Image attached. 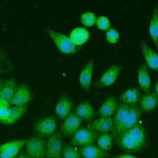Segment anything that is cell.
I'll use <instances>...</instances> for the list:
<instances>
[{
  "label": "cell",
  "instance_id": "1",
  "mask_svg": "<svg viewBox=\"0 0 158 158\" xmlns=\"http://www.w3.org/2000/svg\"><path fill=\"white\" fill-rule=\"evenodd\" d=\"M47 32L59 51L65 54H74L80 48L73 43L69 36L52 29H48Z\"/></svg>",
  "mask_w": 158,
  "mask_h": 158
},
{
  "label": "cell",
  "instance_id": "2",
  "mask_svg": "<svg viewBox=\"0 0 158 158\" xmlns=\"http://www.w3.org/2000/svg\"><path fill=\"white\" fill-rule=\"evenodd\" d=\"M27 154L31 158H43L46 155V141L40 136H33L28 139L25 144Z\"/></svg>",
  "mask_w": 158,
  "mask_h": 158
},
{
  "label": "cell",
  "instance_id": "3",
  "mask_svg": "<svg viewBox=\"0 0 158 158\" xmlns=\"http://www.w3.org/2000/svg\"><path fill=\"white\" fill-rule=\"evenodd\" d=\"M98 134L88 128L80 127L73 135L71 143L75 146H84L93 144Z\"/></svg>",
  "mask_w": 158,
  "mask_h": 158
},
{
  "label": "cell",
  "instance_id": "4",
  "mask_svg": "<svg viewBox=\"0 0 158 158\" xmlns=\"http://www.w3.org/2000/svg\"><path fill=\"white\" fill-rule=\"evenodd\" d=\"M62 135L55 132L49 136L46 141V158H61L62 156Z\"/></svg>",
  "mask_w": 158,
  "mask_h": 158
},
{
  "label": "cell",
  "instance_id": "5",
  "mask_svg": "<svg viewBox=\"0 0 158 158\" xmlns=\"http://www.w3.org/2000/svg\"><path fill=\"white\" fill-rule=\"evenodd\" d=\"M26 142L27 139H17L0 145V158H15Z\"/></svg>",
  "mask_w": 158,
  "mask_h": 158
},
{
  "label": "cell",
  "instance_id": "6",
  "mask_svg": "<svg viewBox=\"0 0 158 158\" xmlns=\"http://www.w3.org/2000/svg\"><path fill=\"white\" fill-rule=\"evenodd\" d=\"M131 106L126 104H118L117 108L114 114L113 130L111 132L114 138H116L120 132V130L128 115Z\"/></svg>",
  "mask_w": 158,
  "mask_h": 158
},
{
  "label": "cell",
  "instance_id": "7",
  "mask_svg": "<svg viewBox=\"0 0 158 158\" xmlns=\"http://www.w3.org/2000/svg\"><path fill=\"white\" fill-rule=\"evenodd\" d=\"M121 70L122 67L120 65H112L105 71L100 78L95 83V85L98 87H106L112 85L117 80Z\"/></svg>",
  "mask_w": 158,
  "mask_h": 158
},
{
  "label": "cell",
  "instance_id": "8",
  "mask_svg": "<svg viewBox=\"0 0 158 158\" xmlns=\"http://www.w3.org/2000/svg\"><path fill=\"white\" fill-rule=\"evenodd\" d=\"M56 127V120L52 116L43 118L35 124V131L39 135L44 136H49L52 135L55 133Z\"/></svg>",
  "mask_w": 158,
  "mask_h": 158
},
{
  "label": "cell",
  "instance_id": "9",
  "mask_svg": "<svg viewBox=\"0 0 158 158\" xmlns=\"http://www.w3.org/2000/svg\"><path fill=\"white\" fill-rule=\"evenodd\" d=\"M114 122L112 117H101L97 119L91 121L88 125L89 129L96 133H107L112 132L113 130Z\"/></svg>",
  "mask_w": 158,
  "mask_h": 158
},
{
  "label": "cell",
  "instance_id": "10",
  "mask_svg": "<svg viewBox=\"0 0 158 158\" xmlns=\"http://www.w3.org/2000/svg\"><path fill=\"white\" fill-rule=\"evenodd\" d=\"M82 120L80 119L75 112L70 113L64 121L60 126V130L65 136L73 135L80 127Z\"/></svg>",
  "mask_w": 158,
  "mask_h": 158
},
{
  "label": "cell",
  "instance_id": "11",
  "mask_svg": "<svg viewBox=\"0 0 158 158\" xmlns=\"http://www.w3.org/2000/svg\"><path fill=\"white\" fill-rule=\"evenodd\" d=\"M31 94L28 86L26 85L19 86L9 104L14 106H25L30 101Z\"/></svg>",
  "mask_w": 158,
  "mask_h": 158
},
{
  "label": "cell",
  "instance_id": "12",
  "mask_svg": "<svg viewBox=\"0 0 158 158\" xmlns=\"http://www.w3.org/2000/svg\"><path fill=\"white\" fill-rule=\"evenodd\" d=\"M141 49L146 64L151 69L158 72V54L144 40L141 42Z\"/></svg>",
  "mask_w": 158,
  "mask_h": 158
},
{
  "label": "cell",
  "instance_id": "13",
  "mask_svg": "<svg viewBox=\"0 0 158 158\" xmlns=\"http://www.w3.org/2000/svg\"><path fill=\"white\" fill-rule=\"evenodd\" d=\"M141 114L142 111L139 107H138L136 106H131L128 115L120 130L118 135L125 131L128 130L133 126H135L138 122H139Z\"/></svg>",
  "mask_w": 158,
  "mask_h": 158
},
{
  "label": "cell",
  "instance_id": "14",
  "mask_svg": "<svg viewBox=\"0 0 158 158\" xmlns=\"http://www.w3.org/2000/svg\"><path fill=\"white\" fill-rule=\"evenodd\" d=\"M115 138L118 145L125 151L134 152L140 149L136 141L127 131L120 133Z\"/></svg>",
  "mask_w": 158,
  "mask_h": 158
},
{
  "label": "cell",
  "instance_id": "15",
  "mask_svg": "<svg viewBox=\"0 0 158 158\" xmlns=\"http://www.w3.org/2000/svg\"><path fill=\"white\" fill-rule=\"evenodd\" d=\"M27 109V106H12L9 107L6 115L0 120V122L6 125H12L25 114Z\"/></svg>",
  "mask_w": 158,
  "mask_h": 158
},
{
  "label": "cell",
  "instance_id": "16",
  "mask_svg": "<svg viewBox=\"0 0 158 158\" xmlns=\"http://www.w3.org/2000/svg\"><path fill=\"white\" fill-rule=\"evenodd\" d=\"M139 108L142 112H149L158 105V96L154 93H147L141 96L139 100Z\"/></svg>",
  "mask_w": 158,
  "mask_h": 158
},
{
  "label": "cell",
  "instance_id": "17",
  "mask_svg": "<svg viewBox=\"0 0 158 158\" xmlns=\"http://www.w3.org/2000/svg\"><path fill=\"white\" fill-rule=\"evenodd\" d=\"M137 77L141 89L145 93H149L151 89V80L148 68L144 64H141L139 66Z\"/></svg>",
  "mask_w": 158,
  "mask_h": 158
},
{
  "label": "cell",
  "instance_id": "18",
  "mask_svg": "<svg viewBox=\"0 0 158 158\" xmlns=\"http://www.w3.org/2000/svg\"><path fill=\"white\" fill-rule=\"evenodd\" d=\"M94 60L91 59L80 72L79 75V81L81 87L85 90H88L91 83L93 73Z\"/></svg>",
  "mask_w": 158,
  "mask_h": 158
},
{
  "label": "cell",
  "instance_id": "19",
  "mask_svg": "<svg viewBox=\"0 0 158 158\" xmlns=\"http://www.w3.org/2000/svg\"><path fill=\"white\" fill-rule=\"evenodd\" d=\"M75 114L81 120L91 121L94 117L95 110L89 101H85L77 106Z\"/></svg>",
  "mask_w": 158,
  "mask_h": 158
},
{
  "label": "cell",
  "instance_id": "20",
  "mask_svg": "<svg viewBox=\"0 0 158 158\" xmlns=\"http://www.w3.org/2000/svg\"><path fill=\"white\" fill-rule=\"evenodd\" d=\"M72 107L73 104L71 100L67 96H62L56 105V113L61 119H64L70 114Z\"/></svg>",
  "mask_w": 158,
  "mask_h": 158
},
{
  "label": "cell",
  "instance_id": "21",
  "mask_svg": "<svg viewBox=\"0 0 158 158\" xmlns=\"http://www.w3.org/2000/svg\"><path fill=\"white\" fill-rule=\"evenodd\" d=\"M130 135L136 141L139 148L141 149L146 142V131L141 121L138 122L135 126L127 130Z\"/></svg>",
  "mask_w": 158,
  "mask_h": 158
},
{
  "label": "cell",
  "instance_id": "22",
  "mask_svg": "<svg viewBox=\"0 0 158 158\" xmlns=\"http://www.w3.org/2000/svg\"><path fill=\"white\" fill-rule=\"evenodd\" d=\"M117 100L113 96H109L104 101L98 112L101 117H112L117 108Z\"/></svg>",
  "mask_w": 158,
  "mask_h": 158
},
{
  "label": "cell",
  "instance_id": "23",
  "mask_svg": "<svg viewBox=\"0 0 158 158\" xmlns=\"http://www.w3.org/2000/svg\"><path fill=\"white\" fill-rule=\"evenodd\" d=\"M141 97L140 91L138 88L132 87L125 91L120 96L119 99L121 103L126 104L129 106H135Z\"/></svg>",
  "mask_w": 158,
  "mask_h": 158
},
{
  "label": "cell",
  "instance_id": "24",
  "mask_svg": "<svg viewBox=\"0 0 158 158\" xmlns=\"http://www.w3.org/2000/svg\"><path fill=\"white\" fill-rule=\"evenodd\" d=\"M69 37L76 46L80 47L89 38V32L85 28L77 27L71 31Z\"/></svg>",
  "mask_w": 158,
  "mask_h": 158
},
{
  "label": "cell",
  "instance_id": "25",
  "mask_svg": "<svg viewBox=\"0 0 158 158\" xmlns=\"http://www.w3.org/2000/svg\"><path fill=\"white\" fill-rule=\"evenodd\" d=\"M79 151L85 158H104L107 156L106 152L98 146L93 144L81 146L80 148Z\"/></svg>",
  "mask_w": 158,
  "mask_h": 158
},
{
  "label": "cell",
  "instance_id": "26",
  "mask_svg": "<svg viewBox=\"0 0 158 158\" xmlns=\"http://www.w3.org/2000/svg\"><path fill=\"white\" fill-rule=\"evenodd\" d=\"M17 88L16 81L14 78L6 80L0 91V98L9 103L15 93Z\"/></svg>",
  "mask_w": 158,
  "mask_h": 158
},
{
  "label": "cell",
  "instance_id": "27",
  "mask_svg": "<svg viewBox=\"0 0 158 158\" xmlns=\"http://www.w3.org/2000/svg\"><path fill=\"white\" fill-rule=\"evenodd\" d=\"M149 31L157 48H158V4H155L150 20Z\"/></svg>",
  "mask_w": 158,
  "mask_h": 158
},
{
  "label": "cell",
  "instance_id": "28",
  "mask_svg": "<svg viewBox=\"0 0 158 158\" xmlns=\"http://www.w3.org/2000/svg\"><path fill=\"white\" fill-rule=\"evenodd\" d=\"M114 137L111 133H102L97 138L98 146L104 152L109 151L112 146V139Z\"/></svg>",
  "mask_w": 158,
  "mask_h": 158
},
{
  "label": "cell",
  "instance_id": "29",
  "mask_svg": "<svg viewBox=\"0 0 158 158\" xmlns=\"http://www.w3.org/2000/svg\"><path fill=\"white\" fill-rule=\"evenodd\" d=\"M62 156L64 158H82L79 150L70 145H65L63 147Z\"/></svg>",
  "mask_w": 158,
  "mask_h": 158
},
{
  "label": "cell",
  "instance_id": "30",
  "mask_svg": "<svg viewBox=\"0 0 158 158\" xmlns=\"http://www.w3.org/2000/svg\"><path fill=\"white\" fill-rule=\"evenodd\" d=\"M97 17L91 11H87L81 14L80 17L81 22L86 27H92L96 24Z\"/></svg>",
  "mask_w": 158,
  "mask_h": 158
},
{
  "label": "cell",
  "instance_id": "31",
  "mask_svg": "<svg viewBox=\"0 0 158 158\" xmlns=\"http://www.w3.org/2000/svg\"><path fill=\"white\" fill-rule=\"evenodd\" d=\"M12 68V64L5 53L0 49V74L9 71Z\"/></svg>",
  "mask_w": 158,
  "mask_h": 158
},
{
  "label": "cell",
  "instance_id": "32",
  "mask_svg": "<svg viewBox=\"0 0 158 158\" xmlns=\"http://www.w3.org/2000/svg\"><path fill=\"white\" fill-rule=\"evenodd\" d=\"M106 40L109 43L111 44H115L119 40L120 35L116 29L114 28H110L106 31Z\"/></svg>",
  "mask_w": 158,
  "mask_h": 158
},
{
  "label": "cell",
  "instance_id": "33",
  "mask_svg": "<svg viewBox=\"0 0 158 158\" xmlns=\"http://www.w3.org/2000/svg\"><path fill=\"white\" fill-rule=\"evenodd\" d=\"M96 25L99 30L103 31H107L110 28V22L108 17L105 15H101L97 17Z\"/></svg>",
  "mask_w": 158,
  "mask_h": 158
},
{
  "label": "cell",
  "instance_id": "34",
  "mask_svg": "<svg viewBox=\"0 0 158 158\" xmlns=\"http://www.w3.org/2000/svg\"><path fill=\"white\" fill-rule=\"evenodd\" d=\"M10 104L0 98V120H2L7 114L9 109Z\"/></svg>",
  "mask_w": 158,
  "mask_h": 158
},
{
  "label": "cell",
  "instance_id": "35",
  "mask_svg": "<svg viewBox=\"0 0 158 158\" xmlns=\"http://www.w3.org/2000/svg\"><path fill=\"white\" fill-rule=\"evenodd\" d=\"M113 158H138V157L130 154H122L115 156Z\"/></svg>",
  "mask_w": 158,
  "mask_h": 158
},
{
  "label": "cell",
  "instance_id": "36",
  "mask_svg": "<svg viewBox=\"0 0 158 158\" xmlns=\"http://www.w3.org/2000/svg\"><path fill=\"white\" fill-rule=\"evenodd\" d=\"M15 158H31L27 154L24 153V152H22L20 154H19Z\"/></svg>",
  "mask_w": 158,
  "mask_h": 158
},
{
  "label": "cell",
  "instance_id": "37",
  "mask_svg": "<svg viewBox=\"0 0 158 158\" xmlns=\"http://www.w3.org/2000/svg\"><path fill=\"white\" fill-rule=\"evenodd\" d=\"M154 93L158 96V78L156 80L155 84H154Z\"/></svg>",
  "mask_w": 158,
  "mask_h": 158
},
{
  "label": "cell",
  "instance_id": "38",
  "mask_svg": "<svg viewBox=\"0 0 158 158\" xmlns=\"http://www.w3.org/2000/svg\"><path fill=\"white\" fill-rule=\"evenodd\" d=\"M5 81H6V80L0 79V91H1V89H2V86H3V85H4V83H5Z\"/></svg>",
  "mask_w": 158,
  "mask_h": 158
}]
</instances>
